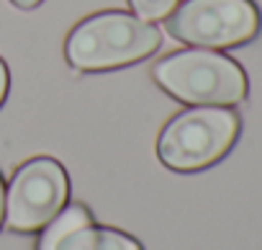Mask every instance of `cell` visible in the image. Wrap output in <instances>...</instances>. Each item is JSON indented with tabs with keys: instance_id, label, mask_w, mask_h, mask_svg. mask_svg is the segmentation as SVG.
<instances>
[{
	"instance_id": "cell-10",
	"label": "cell",
	"mask_w": 262,
	"mask_h": 250,
	"mask_svg": "<svg viewBox=\"0 0 262 250\" xmlns=\"http://www.w3.org/2000/svg\"><path fill=\"white\" fill-rule=\"evenodd\" d=\"M3 211H6V191H3V181H0V222H3Z\"/></svg>"
},
{
	"instance_id": "cell-3",
	"label": "cell",
	"mask_w": 262,
	"mask_h": 250,
	"mask_svg": "<svg viewBox=\"0 0 262 250\" xmlns=\"http://www.w3.org/2000/svg\"><path fill=\"white\" fill-rule=\"evenodd\" d=\"M155 80L193 106H236L247 98L244 70L211 49H183L155 65Z\"/></svg>"
},
{
	"instance_id": "cell-4",
	"label": "cell",
	"mask_w": 262,
	"mask_h": 250,
	"mask_svg": "<svg viewBox=\"0 0 262 250\" xmlns=\"http://www.w3.org/2000/svg\"><path fill=\"white\" fill-rule=\"evenodd\" d=\"M262 16L252 0H185L170 16V34L185 44L226 49L252 42Z\"/></svg>"
},
{
	"instance_id": "cell-1",
	"label": "cell",
	"mask_w": 262,
	"mask_h": 250,
	"mask_svg": "<svg viewBox=\"0 0 262 250\" xmlns=\"http://www.w3.org/2000/svg\"><path fill=\"white\" fill-rule=\"evenodd\" d=\"M162 44L160 29L128 13H98L67 36V62L75 70H111L147 60Z\"/></svg>"
},
{
	"instance_id": "cell-9",
	"label": "cell",
	"mask_w": 262,
	"mask_h": 250,
	"mask_svg": "<svg viewBox=\"0 0 262 250\" xmlns=\"http://www.w3.org/2000/svg\"><path fill=\"white\" fill-rule=\"evenodd\" d=\"M13 3H16L18 8H34V6L41 3V0H13Z\"/></svg>"
},
{
	"instance_id": "cell-7",
	"label": "cell",
	"mask_w": 262,
	"mask_h": 250,
	"mask_svg": "<svg viewBox=\"0 0 262 250\" xmlns=\"http://www.w3.org/2000/svg\"><path fill=\"white\" fill-rule=\"evenodd\" d=\"M178 3L180 0H128L131 11H134L142 21H162L175 11Z\"/></svg>"
},
{
	"instance_id": "cell-6",
	"label": "cell",
	"mask_w": 262,
	"mask_h": 250,
	"mask_svg": "<svg viewBox=\"0 0 262 250\" xmlns=\"http://www.w3.org/2000/svg\"><path fill=\"white\" fill-rule=\"evenodd\" d=\"M36 250H142V245L118 229L95 227L90 211L72 204L44 224Z\"/></svg>"
},
{
	"instance_id": "cell-2",
	"label": "cell",
	"mask_w": 262,
	"mask_h": 250,
	"mask_svg": "<svg viewBox=\"0 0 262 250\" xmlns=\"http://www.w3.org/2000/svg\"><path fill=\"white\" fill-rule=\"evenodd\" d=\"M242 121L226 106H198L175 116L160 134V160L180 173L219 163L236 142Z\"/></svg>"
},
{
	"instance_id": "cell-5",
	"label": "cell",
	"mask_w": 262,
	"mask_h": 250,
	"mask_svg": "<svg viewBox=\"0 0 262 250\" xmlns=\"http://www.w3.org/2000/svg\"><path fill=\"white\" fill-rule=\"evenodd\" d=\"M70 181L52 158L29 160L13 176L6 194V222L16 232H36L49 224L67 204Z\"/></svg>"
},
{
	"instance_id": "cell-8",
	"label": "cell",
	"mask_w": 262,
	"mask_h": 250,
	"mask_svg": "<svg viewBox=\"0 0 262 250\" xmlns=\"http://www.w3.org/2000/svg\"><path fill=\"white\" fill-rule=\"evenodd\" d=\"M6 93H8V70H6L3 60H0V103H3Z\"/></svg>"
}]
</instances>
